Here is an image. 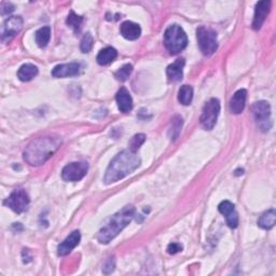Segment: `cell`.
Masks as SVG:
<instances>
[{
    "mask_svg": "<svg viewBox=\"0 0 276 276\" xmlns=\"http://www.w3.org/2000/svg\"><path fill=\"white\" fill-rule=\"evenodd\" d=\"M30 203V200L26 191L23 189H16L10 194V196L5 201V205L11 208L16 214H22L27 210Z\"/></svg>",
    "mask_w": 276,
    "mask_h": 276,
    "instance_id": "8",
    "label": "cell"
},
{
    "mask_svg": "<svg viewBox=\"0 0 276 276\" xmlns=\"http://www.w3.org/2000/svg\"><path fill=\"white\" fill-rule=\"evenodd\" d=\"M89 165L86 162H73L63 168L62 178L65 182H79L87 175Z\"/></svg>",
    "mask_w": 276,
    "mask_h": 276,
    "instance_id": "9",
    "label": "cell"
},
{
    "mask_svg": "<svg viewBox=\"0 0 276 276\" xmlns=\"http://www.w3.org/2000/svg\"><path fill=\"white\" fill-rule=\"evenodd\" d=\"M115 101H116V104H118V107H119V110L123 113H126L129 112L133 109V100H132V96L130 92L127 91L124 87H122L118 93H116V96H115Z\"/></svg>",
    "mask_w": 276,
    "mask_h": 276,
    "instance_id": "16",
    "label": "cell"
},
{
    "mask_svg": "<svg viewBox=\"0 0 276 276\" xmlns=\"http://www.w3.org/2000/svg\"><path fill=\"white\" fill-rule=\"evenodd\" d=\"M220 112V102L217 98H210L204 106L202 115L200 118L201 125L204 130L210 131L216 125L218 115Z\"/></svg>",
    "mask_w": 276,
    "mask_h": 276,
    "instance_id": "6",
    "label": "cell"
},
{
    "mask_svg": "<svg viewBox=\"0 0 276 276\" xmlns=\"http://www.w3.org/2000/svg\"><path fill=\"white\" fill-rule=\"evenodd\" d=\"M23 28V19L21 16H11L9 17L3 27L2 40L3 42L11 41L15 35H17Z\"/></svg>",
    "mask_w": 276,
    "mask_h": 276,
    "instance_id": "10",
    "label": "cell"
},
{
    "mask_svg": "<svg viewBox=\"0 0 276 276\" xmlns=\"http://www.w3.org/2000/svg\"><path fill=\"white\" fill-rule=\"evenodd\" d=\"M196 38L199 42V48L204 55L209 56L214 54L218 49L217 34L214 29L206 26H201L196 30Z\"/></svg>",
    "mask_w": 276,
    "mask_h": 276,
    "instance_id": "5",
    "label": "cell"
},
{
    "mask_svg": "<svg viewBox=\"0 0 276 276\" xmlns=\"http://www.w3.org/2000/svg\"><path fill=\"white\" fill-rule=\"evenodd\" d=\"M188 45V38L185 30L178 26H169L164 34V46L171 54H178L179 52L186 49Z\"/></svg>",
    "mask_w": 276,
    "mask_h": 276,
    "instance_id": "4",
    "label": "cell"
},
{
    "mask_svg": "<svg viewBox=\"0 0 276 276\" xmlns=\"http://www.w3.org/2000/svg\"><path fill=\"white\" fill-rule=\"evenodd\" d=\"M134 215L135 207L132 205H127L120 209L100 230L97 234V241L101 244L110 243L133 220Z\"/></svg>",
    "mask_w": 276,
    "mask_h": 276,
    "instance_id": "3",
    "label": "cell"
},
{
    "mask_svg": "<svg viewBox=\"0 0 276 276\" xmlns=\"http://www.w3.org/2000/svg\"><path fill=\"white\" fill-rule=\"evenodd\" d=\"M38 75V68L34 65V64H24L23 66H21V68L17 71V78L21 81H30L31 79H34Z\"/></svg>",
    "mask_w": 276,
    "mask_h": 276,
    "instance_id": "19",
    "label": "cell"
},
{
    "mask_svg": "<svg viewBox=\"0 0 276 276\" xmlns=\"http://www.w3.org/2000/svg\"><path fill=\"white\" fill-rule=\"evenodd\" d=\"M141 157L131 150H123L116 154L110 162L107 171L104 176L106 185H110L119 182L132 174L141 166Z\"/></svg>",
    "mask_w": 276,
    "mask_h": 276,
    "instance_id": "2",
    "label": "cell"
},
{
    "mask_svg": "<svg viewBox=\"0 0 276 276\" xmlns=\"http://www.w3.org/2000/svg\"><path fill=\"white\" fill-rule=\"evenodd\" d=\"M93 44H94V40H93V37L90 33L86 34L83 36L82 40H81V44H80V49L83 53H89L92 48H93Z\"/></svg>",
    "mask_w": 276,
    "mask_h": 276,
    "instance_id": "28",
    "label": "cell"
},
{
    "mask_svg": "<svg viewBox=\"0 0 276 276\" xmlns=\"http://www.w3.org/2000/svg\"><path fill=\"white\" fill-rule=\"evenodd\" d=\"M36 42L40 48H45L48 46L51 38V28L49 26L41 27L36 31Z\"/></svg>",
    "mask_w": 276,
    "mask_h": 276,
    "instance_id": "22",
    "label": "cell"
},
{
    "mask_svg": "<svg viewBox=\"0 0 276 276\" xmlns=\"http://www.w3.org/2000/svg\"><path fill=\"white\" fill-rule=\"evenodd\" d=\"M62 138L58 136L38 137L31 141L24 150V160L31 166L45 164L58 150Z\"/></svg>",
    "mask_w": 276,
    "mask_h": 276,
    "instance_id": "1",
    "label": "cell"
},
{
    "mask_svg": "<svg viewBox=\"0 0 276 276\" xmlns=\"http://www.w3.org/2000/svg\"><path fill=\"white\" fill-rule=\"evenodd\" d=\"M81 240V234L79 231H73L71 234L65 239V241L62 242L58 247H57V252L60 256H66V254L70 253L73 249H75L80 243Z\"/></svg>",
    "mask_w": 276,
    "mask_h": 276,
    "instance_id": "14",
    "label": "cell"
},
{
    "mask_svg": "<svg viewBox=\"0 0 276 276\" xmlns=\"http://www.w3.org/2000/svg\"><path fill=\"white\" fill-rule=\"evenodd\" d=\"M182 250H183V246L178 243H171L167 247V251H168V253H171V254H175Z\"/></svg>",
    "mask_w": 276,
    "mask_h": 276,
    "instance_id": "29",
    "label": "cell"
},
{
    "mask_svg": "<svg viewBox=\"0 0 276 276\" xmlns=\"http://www.w3.org/2000/svg\"><path fill=\"white\" fill-rule=\"evenodd\" d=\"M81 65L79 63H69L57 65L52 70V76L54 78H67L75 77L80 73Z\"/></svg>",
    "mask_w": 276,
    "mask_h": 276,
    "instance_id": "11",
    "label": "cell"
},
{
    "mask_svg": "<svg viewBox=\"0 0 276 276\" xmlns=\"http://www.w3.org/2000/svg\"><path fill=\"white\" fill-rule=\"evenodd\" d=\"M120 31L121 35L127 40H136L142 35L141 26L136 23L131 22V21H126V22L122 23Z\"/></svg>",
    "mask_w": 276,
    "mask_h": 276,
    "instance_id": "17",
    "label": "cell"
},
{
    "mask_svg": "<svg viewBox=\"0 0 276 276\" xmlns=\"http://www.w3.org/2000/svg\"><path fill=\"white\" fill-rule=\"evenodd\" d=\"M270 2H259L256 5V9H254V16L252 21V28L254 30H259L261 26L263 25L265 18H267L269 12H270Z\"/></svg>",
    "mask_w": 276,
    "mask_h": 276,
    "instance_id": "13",
    "label": "cell"
},
{
    "mask_svg": "<svg viewBox=\"0 0 276 276\" xmlns=\"http://www.w3.org/2000/svg\"><path fill=\"white\" fill-rule=\"evenodd\" d=\"M193 100V89L190 86H183L178 92V101L180 104L188 106Z\"/></svg>",
    "mask_w": 276,
    "mask_h": 276,
    "instance_id": "23",
    "label": "cell"
},
{
    "mask_svg": "<svg viewBox=\"0 0 276 276\" xmlns=\"http://www.w3.org/2000/svg\"><path fill=\"white\" fill-rule=\"evenodd\" d=\"M218 209L222 215L226 216L227 224L230 228L235 229L239 226V215L235 211L234 205H233L230 201L221 202L218 206Z\"/></svg>",
    "mask_w": 276,
    "mask_h": 276,
    "instance_id": "12",
    "label": "cell"
},
{
    "mask_svg": "<svg viewBox=\"0 0 276 276\" xmlns=\"http://www.w3.org/2000/svg\"><path fill=\"white\" fill-rule=\"evenodd\" d=\"M276 221V213L275 209H270L262 214V216L258 220V226L264 230H270L274 227Z\"/></svg>",
    "mask_w": 276,
    "mask_h": 276,
    "instance_id": "21",
    "label": "cell"
},
{
    "mask_svg": "<svg viewBox=\"0 0 276 276\" xmlns=\"http://www.w3.org/2000/svg\"><path fill=\"white\" fill-rule=\"evenodd\" d=\"M113 270H114V260H113V258H109V260L105 263L103 271L105 274H109Z\"/></svg>",
    "mask_w": 276,
    "mask_h": 276,
    "instance_id": "31",
    "label": "cell"
},
{
    "mask_svg": "<svg viewBox=\"0 0 276 276\" xmlns=\"http://www.w3.org/2000/svg\"><path fill=\"white\" fill-rule=\"evenodd\" d=\"M183 118L179 115H175L172 119V124H171V129H169V136H171L172 141H176L179 137L180 132H182V127H183Z\"/></svg>",
    "mask_w": 276,
    "mask_h": 276,
    "instance_id": "24",
    "label": "cell"
},
{
    "mask_svg": "<svg viewBox=\"0 0 276 276\" xmlns=\"http://www.w3.org/2000/svg\"><path fill=\"white\" fill-rule=\"evenodd\" d=\"M133 71V66L131 64H126V65L122 66L118 71L115 72V78L119 81H125L127 78H130L131 73Z\"/></svg>",
    "mask_w": 276,
    "mask_h": 276,
    "instance_id": "26",
    "label": "cell"
},
{
    "mask_svg": "<svg viewBox=\"0 0 276 276\" xmlns=\"http://www.w3.org/2000/svg\"><path fill=\"white\" fill-rule=\"evenodd\" d=\"M116 56H118V52H116L115 49L111 48V47H107L103 50H101V52L98 53V55L96 57L97 63L100 65H108V64L112 63Z\"/></svg>",
    "mask_w": 276,
    "mask_h": 276,
    "instance_id": "20",
    "label": "cell"
},
{
    "mask_svg": "<svg viewBox=\"0 0 276 276\" xmlns=\"http://www.w3.org/2000/svg\"><path fill=\"white\" fill-rule=\"evenodd\" d=\"M252 114L262 131H269L271 127V107L268 102L260 101L252 105Z\"/></svg>",
    "mask_w": 276,
    "mask_h": 276,
    "instance_id": "7",
    "label": "cell"
},
{
    "mask_svg": "<svg viewBox=\"0 0 276 276\" xmlns=\"http://www.w3.org/2000/svg\"><path fill=\"white\" fill-rule=\"evenodd\" d=\"M247 100V91L245 89H241L236 91L230 101V110L232 113L240 114L245 108Z\"/></svg>",
    "mask_w": 276,
    "mask_h": 276,
    "instance_id": "15",
    "label": "cell"
},
{
    "mask_svg": "<svg viewBox=\"0 0 276 276\" xmlns=\"http://www.w3.org/2000/svg\"><path fill=\"white\" fill-rule=\"evenodd\" d=\"M184 67H185V60L178 58L175 63L171 64L166 69V75L169 80L172 81H180L184 77Z\"/></svg>",
    "mask_w": 276,
    "mask_h": 276,
    "instance_id": "18",
    "label": "cell"
},
{
    "mask_svg": "<svg viewBox=\"0 0 276 276\" xmlns=\"http://www.w3.org/2000/svg\"><path fill=\"white\" fill-rule=\"evenodd\" d=\"M66 23L68 26H70L73 30L76 31V33H79L82 27V23H83V17L76 14L73 11H71L67 17Z\"/></svg>",
    "mask_w": 276,
    "mask_h": 276,
    "instance_id": "25",
    "label": "cell"
},
{
    "mask_svg": "<svg viewBox=\"0 0 276 276\" xmlns=\"http://www.w3.org/2000/svg\"><path fill=\"white\" fill-rule=\"evenodd\" d=\"M146 136L144 134H136L130 142V150L133 152H136L140 149L141 146L145 143Z\"/></svg>",
    "mask_w": 276,
    "mask_h": 276,
    "instance_id": "27",
    "label": "cell"
},
{
    "mask_svg": "<svg viewBox=\"0 0 276 276\" xmlns=\"http://www.w3.org/2000/svg\"><path fill=\"white\" fill-rule=\"evenodd\" d=\"M14 11V6L10 3H3L2 4V14H10L11 12Z\"/></svg>",
    "mask_w": 276,
    "mask_h": 276,
    "instance_id": "30",
    "label": "cell"
}]
</instances>
